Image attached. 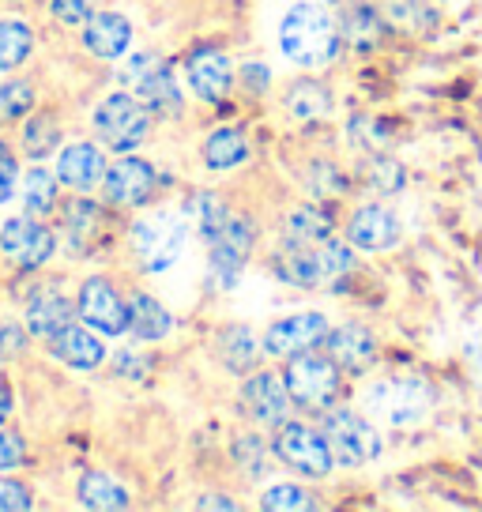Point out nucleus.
Returning <instances> with one entry per match:
<instances>
[{"instance_id":"nucleus-1","label":"nucleus","mask_w":482,"mask_h":512,"mask_svg":"<svg viewBox=\"0 0 482 512\" xmlns=\"http://www.w3.org/2000/svg\"><path fill=\"white\" fill-rule=\"evenodd\" d=\"M279 49L290 64L306 72H321L332 61H339V53L347 49L339 16L324 0H298L279 23Z\"/></svg>"},{"instance_id":"nucleus-2","label":"nucleus","mask_w":482,"mask_h":512,"mask_svg":"<svg viewBox=\"0 0 482 512\" xmlns=\"http://www.w3.org/2000/svg\"><path fill=\"white\" fill-rule=\"evenodd\" d=\"M358 256H354L351 241L328 238L321 245H302V241H283V249L272 256V272L279 283L287 287H324V283H336L343 275L354 272Z\"/></svg>"},{"instance_id":"nucleus-3","label":"nucleus","mask_w":482,"mask_h":512,"mask_svg":"<svg viewBox=\"0 0 482 512\" xmlns=\"http://www.w3.org/2000/svg\"><path fill=\"white\" fill-rule=\"evenodd\" d=\"M434 400V388L418 377H388V381H373L362 388L366 411L388 426H415L430 415Z\"/></svg>"},{"instance_id":"nucleus-4","label":"nucleus","mask_w":482,"mask_h":512,"mask_svg":"<svg viewBox=\"0 0 482 512\" xmlns=\"http://www.w3.org/2000/svg\"><path fill=\"white\" fill-rule=\"evenodd\" d=\"M151 117L155 113L147 110L132 91H113V95H106L98 102L95 132L110 151L129 155V151H136L151 136Z\"/></svg>"},{"instance_id":"nucleus-5","label":"nucleus","mask_w":482,"mask_h":512,"mask_svg":"<svg viewBox=\"0 0 482 512\" xmlns=\"http://www.w3.org/2000/svg\"><path fill=\"white\" fill-rule=\"evenodd\" d=\"M204 245H208L211 279L223 290H230L238 283V275L245 268L249 253H253V245H257V226H253V219H245V215L226 211L223 223L204 234Z\"/></svg>"},{"instance_id":"nucleus-6","label":"nucleus","mask_w":482,"mask_h":512,"mask_svg":"<svg viewBox=\"0 0 482 512\" xmlns=\"http://www.w3.org/2000/svg\"><path fill=\"white\" fill-rule=\"evenodd\" d=\"M339 377H343V369L328 354H317V351L290 354L287 366H283V381H287L294 403L309 407V411H328L336 403Z\"/></svg>"},{"instance_id":"nucleus-7","label":"nucleus","mask_w":482,"mask_h":512,"mask_svg":"<svg viewBox=\"0 0 482 512\" xmlns=\"http://www.w3.org/2000/svg\"><path fill=\"white\" fill-rule=\"evenodd\" d=\"M272 456L283 467H290L294 475H302V479H328L332 467H336V456L328 448L324 430H313V426H302V422H283L275 430Z\"/></svg>"},{"instance_id":"nucleus-8","label":"nucleus","mask_w":482,"mask_h":512,"mask_svg":"<svg viewBox=\"0 0 482 512\" xmlns=\"http://www.w3.org/2000/svg\"><path fill=\"white\" fill-rule=\"evenodd\" d=\"M185 238H189L185 215H170V211H155L140 223H132L129 230L132 253L144 272H166L185 249Z\"/></svg>"},{"instance_id":"nucleus-9","label":"nucleus","mask_w":482,"mask_h":512,"mask_svg":"<svg viewBox=\"0 0 482 512\" xmlns=\"http://www.w3.org/2000/svg\"><path fill=\"white\" fill-rule=\"evenodd\" d=\"M324 437L336 456V467H366L385 452V437L366 415L358 411H332L324 415Z\"/></svg>"},{"instance_id":"nucleus-10","label":"nucleus","mask_w":482,"mask_h":512,"mask_svg":"<svg viewBox=\"0 0 482 512\" xmlns=\"http://www.w3.org/2000/svg\"><path fill=\"white\" fill-rule=\"evenodd\" d=\"M121 80H125V87L144 102L147 110L159 113V117H181V110H185L181 87H177L170 64L162 61L159 53H136L125 64Z\"/></svg>"},{"instance_id":"nucleus-11","label":"nucleus","mask_w":482,"mask_h":512,"mask_svg":"<svg viewBox=\"0 0 482 512\" xmlns=\"http://www.w3.org/2000/svg\"><path fill=\"white\" fill-rule=\"evenodd\" d=\"M238 407L249 422H257L260 430H279L283 422H290L294 415V396H290L283 373H272V369H253L245 381H241L238 392Z\"/></svg>"},{"instance_id":"nucleus-12","label":"nucleus","mask_w":482,"mask_h":512,"mask_svg":"<svg viewBox=\"0 0 482 512\" xmlns=\"http://www.w3.org/2000/svg\"><path fill=\"white\" fill-rule=\"evenodd\" d=\"M76 313L98 336H125L129 332V302L102 275L83 279L80 294H76Z\"/></svg>"},{"instance_id":"nucleus-13","label":"nucleus","mask_w":482,"mask_h":512,"mask_svg":"<svg viewBox=\"0 0 482 512\" xmlns=\"http://www.w3.org/2000/svg\"><path fill=\"white\" fill-rule=\"evenodd\" d=\"M328 317L324 313H290V317H279L268 324V332L260 339V351L268 358H283L287 362L290 354H302V351H317L324 347V336H328Z\"/></svg>"},{"instance_id":"nucleus-14","label":"nucleus","mask_w":482,"mask_h":512,"mask_svg":"<svg viewBox=\"0 0 482 512\" xmlns=\"http://www.w3.org/2000/svg\"><path fill=\"white\" fill-rule=\"evenodd\" d=\"M185 80H189V87H193V95L200 102L219 106L234 91L238 72H234V61L226 57L223 49L204 42V46L189 49V57H185Z\"/></svg>"},{"instance_id":"nucleus-15","label":"nucleus","mask_w":482,"mask_h":512,"mask_svg":"<svg viewBox=\"0 0 482 512\" xmlns=\"http://www.w3.org/2000/svg\"><path fill=\"white\" fill-rule=\"evenodd\" d=\"M155 166L147 159H136V155H125L106 166V177H102V196L113 208H144L147 200L155 196Z\"/></svg>"},{"instance_id":"nucleus-16","label":"nucleus","mask_w":482,"mask_h":512,"mask_svg":"<svg viewBox=\"0 0 482 512\" xmlns=\"http://www.w3.org/2000/svg\"><path fill=\"white\" fill-rule=\"evenodd\" d=\"M0 253L8 256L16 268L31 272V268H42L49 256L57 253V238H53L49 226L34 223V215H23V219H8L0 226Z\"/></svg>"},{"instance_id":"nucleus-17","label":"nucleus","mask_w":482,"mask_h":512,"mask_svg":"<svg viewBox=\"0 0 482 512\" xmlns=\"http://www.w3.org/2000/svg\"><path fill=\"white\" fill-rule=\"evenodd\" d=\"M324 354L336 362L347 377H362V373H370L373 362H377V339L366 324H339V328H328V336H324Z\"/></svg>"},{"instance_id":"nucleus-18","label":"nucleus","mask_w":482,"mask_h":512,"mask_svg":"<svg viewBox=\"0 0 482 512\" xmlns=\"http://www.w3.org/2000/svg\"><path fill=\"white\" fill-rule=\"evenodd\" d=\"M403 226L400 215L385 204H362V208L351 211L347 219V241L362 253H385L400 241Z\"/></svg>"},{"instance_id":"nucleus-19","label":"nucleus","mask_w":482,"mask_h":512,"mask_svg":"<svg viewBox=\"0 0 482 512\" xmlns=\"http://www.w3.org/2000/svg\"><path fill=\"white\" fill-rule=\"evenodd\" d=\"M49 343V354L57 358V362H65L68 369H80V373H87V369H98L102 362H106V343L98 339L95 328H87V324H68V328H61L53 339H46Z\"/></svg>"},{"instance_id":"nucleus-20","label":"nucleus","mask_w":482,"mask_h":512,"mask_svg":"<svg viewBox=\"0 0 482 512\" xmlns=\"http://www.w3.org/2000/svg\"><path fill=\"white\" fill-rule=\"evenodd\" d=\"M132 46V23L121 12H95L83 23V49L102 61L125 57Z\"/></svg>"},{"instance_id":"nucleus-21","label":"nucleus","mask_w":482,"mask_h":512,"mask_svg":"<svg viewBox=\"0 0 482 512\" xmlns=\"http://www.w3.org/2000/svg\"><path fill=\"white\" fill-rule=\"evenodd\" d=\"M106 177V155L95 144H68L57 159V181L76 192H91Z\"/></svg>"},{"instance_id":"nucleus-22","label":"nucleus","mask_w":482,"mask_h":512,"mask_svg":"<svg viewBox=\"0 0 482 512\" xmlns=\"http://www.w3.org/2000/svg\"><path fill=\"white\" fill-rule=\"evenodd\" d=\"M339 31H343V46L354 53H373L385 42L388 19L373 8V4H347L339 12Z\"/></svg>"},{"instance_id":"nucleus-23","label":"nucleus","mask_w":482,"mask_h":512,"mask_svg":"<svg viewBox=\"0 0 482 512\" xmlns=\"http://www.w3.org/2000/svg\"><path fill=\"white\" fill-rule=\"evenodd\" d=\"M76 317V305L68 302L57 287H42L27 302V328H31L38 339H53L61 328H68Z\"/></svg>"},{"instance_id":"nucleus-24","label":"nucleus","mask_w":482,"mask_h":512,"mask_svg":"<svg viewBox=\"0 0 482 512\" xmlns=\"http://www.w3.org/2000/svg\"><path fill=\"white\" fill-rule=\"evenodd\" d=\"M102 230H106V215H102V208H98V204L83 200V196L68 200L65 238H68V249H72V256L91 253V249H95V241L102 238Z\"/></svg>"},{"instance_id":"nucleus-25","label":"nucleus","mask_w":482,"mask_h":512,"mask_svg":"<svg viewBox=\"0 0 482 512\" xmlns=\"http://www.w3.org/2000/svg\"><path fill=\"white\" fill-rule=\"evenodd\" d=\"M170 328H174L170 309H166L159 298L136 290L129 298V336L140 339V343H159V339L170 336Z\"/></svg>"},{"instance_id":"nucleus-26","label":"nucleus","mask_w":482,"mask_h":512,"mask_svg":"<svg viewBox=\"0 0 482 512\" xmlns=\"http://www.w3.org/2000/svg\"><path fill=\"white\" fill-rule=\"evenodd\" d=\"M200 159L215 174L238 170V166L249 162V136L241 128H215V132H208L204 147H200Z\"/></svg>"},{"instance_id":"nucleus-27","label":"nucleus","mask_w":482,"mask_h":512,"mask_svg":"<svg viewBox=\"0 0 482 512\" xmlns=\"http://www.w3.org/2000/svg\"><path fill=\"white\" fill-rule=\"evenodd\" d=\"M215 354L230 373H253L257 369V358L264 351L257 347V336L245 328V324H226L219 339H215Z\"/></svg>"},{"instance_id":"nucleus-28","label":"nucleus","mask_w":482,"mask_h":512,"mask_svg":"<svg viewBox=\"0 0 482 512\" xmlns=\"http://www.w3.org/2000/svg\"><path fill=\"white\" fill-rule=\"evenodd\" d=\"M283 234L290 241H302V245H321V241L336 238V223H332V211L321 204H302L287 215Z\"/></svg>"},{"instance_id":"nucleus-29","label":"nucleus","mask_w":482,"mask_h":512,"mask_svg":"<svg viewBox=\"0 0 482 512\" xmlns=\"http://www.w3.org/2000/svg\"><path fill=\"white\" fill-rule=\"evenodd\" d=\"M80 505L87 509H98V512H117V509H129L132 497L129 490L121 486L117 479H110L106 471H87L80 479Z\"/></svg>"},{"instance_id":"nucleus-30","label":"nucleus","mask_w":482,"mask_h":512,"mask_svg":"<svg viewBox=\"0 0 482 512\" xmlns=\"http://www.w3.org/2000/svg\"><path fill=\"white\" fill-rule=\"evenodd\" d=\"M287 110L298 117V121H321L332 113V91L324 87L321 80H298L290 83V91L283 95Z\"/></svg>"},{"instance_id":"nucleus-31","label":"nucleus","mask_w":482,"mask_h":512,"mask_svg":"<svg viewBox=\"0 0 482 512\" xmlns=\"http://www.w3.org/2000/svg\"><path fill=\"white\" fill-rule=\"evenodd\" d=\"M34 31L23 19H0V72H16L31 57Z\"/></svg>"},{"instance_id":"nucleus-32","label":"nucleus","mask_w":482,"mask_h":512,"mask_svg":"<svg viewBox=\"0 0 482 512\" xmlns=\"http://www.w3.org/2000/svg\"><path fill=\"white\" fill-rule=\"evenodd\" d=\"M61 147V121L53 113H38L23 125V151L31 159H49Z\"/></svg>"},{"instance_id":"nucleus-33","label":"nucleus","mask_w":482,"mask_h":512,"mask_svg":"<svg viewBox=\"0 0 482 512\" xmlns=\"http://www.w3.org/2000/svg\"><path fill=\"white\" fill-rule=\"evenodd\" d=\"M366 181L381 196H396L407 185V170H403V162H396L385 151H366Z\"/></svg>"},{"instance_id":"nucleus-34","label":"nucleus","mask_w":482,"mask_h":512,"mask_svg":"<svg viewBox=\"0 0 482 512\" xmlns=\"http://www.w3.org/2000/svg\"><path fill=\"white\" fill-rule=\"evenodd\" d=\"M23 208L34 219H46L49 211L57 208V177L46 170H31L23 181Z\"/></svg>"},{"instance_id":"nucleus-35","label":"nucleus","mask_w":482,"mask_h":512,"mask_svg":"<svg viewBox=\"0 0 482 512\" xmlns=\"http://www.w3.org/2000/svg\"><path fill=\"white\" fill-rule=\"evenodd\" d=\"M306 185L317 200H339L343 192L351 189V181H347V174H343V166H339V162H328V159H317L313 166H309Z\"/></svg>"},{"instance_id":"nucleus-36","label":"nucleus","mask_w":482,"mask_h":512,"mask_svg":"<svg viewBox=\"0 0 482 512\" xmlns=\"http://www.w3.org/2000/svg\"><path fill=\"white\" fill-rule=\"evenodd\" d=\"M260 509L268 512H302V509H317V497L309 494L306 486L298 482H272L264 497H260Z\"/></svg>"},{"instance_id":"nucleus-37","label":"nucleus","mask_w":482,"mask_h":512,"mask_svg":"<svg viewBox=\"0 0 482 512\" xmlns=\"http://www.w3.org/2000/svg\"><path fill=\"white\" fill-rule=\"evenodd\" d=\"M34 87L27 80H8L4 87H0V121L4 125H16V121H23L27 113L34 110Z\"/></svg>"},{"instance_id":"nucleus-38","label":"nucleus","mask_w":482,"mask_h":512,"mask_svg":"<svg viewBox=\"0 0 482 512\" xmlns=\"http://www.w3.org/2000/svg\"><path fill=\"white\" fill-rule=\"evenodd\" d=\"M234 460H238V467H245L249 479H260L268 471V445L253 433H245V437L234 441Z\"/></svg>"},{"instance_id":"nucleus-39","label":"nucleus","mask_w":482,"mask_h":512,"mask_svg":"<svg viewBox=\"0 0 482 512\" xmlns=\"http://www.w3.org/2000/svg\"><path fill=\"white\" fill-rule=\"evenodd\" d=\"M49 12L65 27H83L87 19L95 16V0H49Z\"/></svg>"},{"instance_id":"nucleus-40","label":"nucleus","mask_w":482,"mask_h":512,"mask_svg":"<svg viewBox=\"0 0 482 512\" xmlns=\"http://www.w3.org/2000/svg\"><path fill=\"white\" fill-rule=\"evenodd\" d=\"M27 460V441L16 430H0V471H16Z\"/></svg>"},{"instance_id":"nucleus-41","label":"nucleus","mask_w":482,"mask_h":512,"mask_svg":"<svg viewBox=\"0 0 482 512\" xmlns=\"http://www.w3.org/2000/svg\"><path fill=\"white\" fill-rule=\"evenodd\" d=\"M16 181H19V162L12 155V147L0 144V204H8L16 196Z\"/></svg>"},{"instance_id":"nucleus-42","label":"nucleus","mask_w":482,"mask_h":512,"mask_svg":"<svg viewBox=\"0 0 482 512\" xmlns=\"http://www.w3.org/2000/svg\"><path fill=\"white\" fill-rule=\"evenodd\" d=\"M31 505L34 501H31V490H27V486H19V482H0V509L4 512H12V509L27 512Z\"/></svg>"},{"instance_id":"nucleus-43","label":"nucleus","mask_w":482,"mask_h":512,"mask_svg":"<svg viewBox=\"0 0 482 512\" xmlns=\"http://www.w3.org/2000/svg\"><path fill=\"white\" fill-rule=\"evenodd\" d=\"M23 347H27V332L19 328V324H0V358H16V354H23Z\"/></svg>"},{"instance_id":"nucleus-44","label":"nucleus","mask_w":482,"mask_h":512,"mask_svg":"<svg viewBox=\"0 0 482 512\" xmlns=\"http://www.w3.org/2000/svg\"><path fill=\"white\" fill-rule=\"evenodd\" d=\"M113 366H117V373H125V377H144L147 373V362L144 358H136L132 351L117 354V362H113Z\"/></svg>"},{"instance_id":"nucleus-45","label":"nucleus","mask_w":482,"mask_h":512,"mask_svg":"<svg viewBox=\"0 0 482 512\" xmlns=\"http://www.w3.org/2000/svg\"><path fill=\"white\" fill-rule=\"evenodd\" d=\"M196 509H241V505L238 501H230V497H200Z\"/></svg>"},{"instance_id":"nucleus-46","label":"nucleus","mask_w":482,"mask_h":512,"mask_svg":"<svg viewBox=\"0 0 482 512\" xmlns=\"http://www.w3.org/2000/svg\"><path fill=\"white\" fill-rule=\"evenodd\" d=\"M12 388H8V381H0V422H4V418L12 415Z\"/></svg>"},{"instance_id":"nucleus-47","label":"nucleus","mask_w":482,"mask_h":512,"mask_svg":"<svg viewBox=\"0 0 482 512\" xmlns=\"http://www.w3.org/2000/svg\"><path fill=\"white\" fill-rule=\"evenodd\" d=\"M479 343H482V339H479ZM479 369H482V347H479ZM479 377H482V373H479Z\"/></svg>"}]
</instances>
